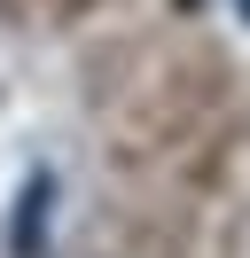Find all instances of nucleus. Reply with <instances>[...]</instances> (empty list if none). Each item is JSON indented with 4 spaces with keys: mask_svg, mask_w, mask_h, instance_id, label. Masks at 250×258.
<instances>
[{
    "mask_svg": "<svg viewBox=\"0 0 250 258\" xmlns=\"http://www.w3.org/2000/svg\"><path fill=\"white\" fill-rule=\"evenodd\" d=\"M47 196H55V180H47V172H31L24 180V211H16V258H31V227H39V235H47Z\"/></svg>",
    "mask_w": 250,
    "mask_h": 258,
    "instance_id": "f257e3e1",
    "label": "nucleus"
},
{
    "mask_svg": "<svg viewBox=\"0 0 250 258\" xmlns=\"http://www.w3.org/2000/svg\"><path fill=\"white\" fill-rule=\"evenodd\" d=\"M234 16H242V24H250V0H234Z\"/></svg>",
    "mask_w": 250,
    "mask_h": 258,
    "instance_id": "f03ea898",
    "label": "nucleus"
}]
</instances>
